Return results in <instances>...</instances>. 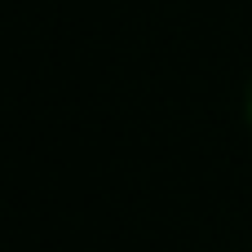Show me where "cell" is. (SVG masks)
<instances>
[{
  "mask_svg": "<svg viewBox=\"0 0 252 252\" xmlns=\"http://www.w3.org/2000/svg\"><path fill=\"white\" fill-rule=\"evenodd\" d=\"M244 111H248V124H252V84H248V102H244Z\"/></svg>",
  "mask_w": 252,
  "mask_h": 252,
  "instance_id": "1",
  "label": "cell"
}]
</instances>
